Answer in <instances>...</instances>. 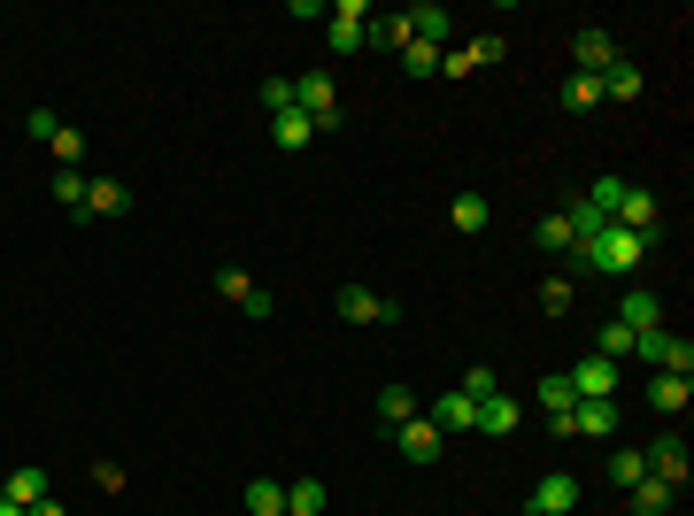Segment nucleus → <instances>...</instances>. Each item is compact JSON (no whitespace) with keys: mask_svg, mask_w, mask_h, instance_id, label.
I'll return each instance as SVG.
<instances>
[{"mask_svg":"<svg viewBox=\"0 0 694 516\" xmlns=\"http://www.w3.org/2000/svg\"><path fill=\"white\" fill-rule=\"evenodd\" d=\"M586 270H610V278H625V270H641L649 255H656V231H625V224H602L594 239H579L571 247Z\"/></svg>","mask_w":694,"mask_h":516,"instance_id":"obj_1","label":"nucleus"},{"mask_svg":"<svg viewBox=\"0 0 694 516\" xmlns=\"http://www.w3.org/2000/svg\"><path fill=\"white\" fill-rule=\"evenodd\" d=\"M633 354L649 362V370H672V378H694V340L687 332H633Z\"/></svg>","mask_w":694,"mask_h":516,"instance_id":"obj_2","label":"nucleus"},{"mask_svg":"<svg viewBox=\"0 0 694 516\" xmlns=\"http://www.w3.org/2000/svg\"><path fill=\"white\" fill-rule=\"evenodd\" d=\"M294 109L309 116V132H340V85H333L325 70H309V78H294Z\"/></svg>","mask_w":694,"mask_h":516,"instance_id":"obj_3","label":"nucleus"},{"mask_svg":"<svg viewBox=\"0 0 694 516\" xmlns=\"http://www.w3.org/2000/svg\"><path fill=\"white\" fill-rule=\"evenodd\" d=\"M363 23H370L363 0H333V8H325V47H333V54H363V47H370Z\"/></svg>","mask_w":694,"mask_h":516,"instance_id":"obj_4","label":"nucleus"},{"mask_svg":"<svg viewBox=\"0 0 694 516\" xmlns=\"http://www.w3.org/2000/svg\"><path fill=\"white\" fill-rule=\"evenodd\" d=\"M394 447H401V463H440L448 455V432L432 416H409V424H394Z\"/></svg>","mask_w":694,"mask_h":516,"instance_id":"obj_5","label":"nucleus"},{"mask_svg":"<svg viewBox=\"0 0 694 516\" xmlns=\"http://www.w3.org/2000/svg\"><path fill=\"white\" fill-rule=\"evenodd\" d=\"M641 455H649V478H664L672 494L687 486V471H694V463H687V440H680V432H656V440H649Z\"/></svg>","mask_w":694,"mask_h":516,"instance_id":"obj_6","label":"nucleus"},{"mask_svg":"<svg viewBox=\"0 0 694 516\" xmlns=\"http://www.w3.org/2000/svg\"><path fill=\"white\" fill-rule=\"evenodd\" d=\"M563 378H571L579 401H618V362H602V354H579Z\"/></svg>","mask_w":694,"mask_h":516,"instance_id":"obj_7","label":"nucleus"},{"mask_svg":"<svg viewBox=\"0 0 694 516\" xmlns=\"http://www.w3.org/2000/svg\"><path fill=\"white\" fill-rule=\"evenodd\" d=\"M340 317L347 324H401V301H386L370 286H340Z\"/></svg>","mask_w":694,"mask_h":516,"instance_id":"obj_8","label":"nucleus"},{"mask_svg":"<svg viewBox=\"0 0 694 516\" xmlns=\"http://www.w3.org/2000/svg\"><path fill=\"white\" fill-rule=\"evenodd\" d=\"M524 509H540V516H563V509H579V478L571 471H548L540 486H532V502Z\"/></svg>","mask_w":694,"mask_h":516,"instance_id":"obj_9","label":"nucleus"},{"mask_svg":"<svg viewBox=\"0 0 694 516\" xmlns=\"http://www.w3.org/2000/svg\"><path fill=\"white\" fill-rule=\"evenodd\" d=\"M216 293H224L232 309H247V317H271V293H263L247 270H216Z\"/></svg>","mask_w":694,"mask_h":516,"instance_id":"obj_10","label":"nucleus"},{"mask_svg":"<svg viewBox=\"0 0 694 516\" xmlns=\"http://www.w3.org/2000/svg\"><path fill=\"white\" fill-rule=\"evenodd\" d=\"M618 324H625V332H656V324H664V301H656L649 286H625V301H618Z\"/></svg>","mask_w":694,"mask_h":516,"instance_id":"obj_11","label":"nucleus"},{"mask_svg":"<svg viewBox=\"0 0 694 516\" xmlns=\"http://www.w3.org/2000/svg\"><path fill=\"white\" fill-rule=\"evenodd\" d=\"M571 440H618V401H579L571 409Z\"/></svg>","mask_w":694,"mask_h":516,"instance_id":"obj_12","label":"nucleus"},{"mask_svg":"<svg viewBox=\"0 0 694 516\" xmlns=\"http://www.w3.org/2000/svg\"><path fill=\"white\" fill-rule=\"evenodd\" d=\"M518 424H524V409H518V401H510V393H487V401H479V424H471V432H487V440H510Z\"/></svg>","mask_w":694,"mask_h":516,"instance_id":"obj_13","label":"nucleus"},{"mask_svg":"<svg viewBox=\"0 0 694 516\" xmlns=\"http://www.w3.org/2000/svg\"><path fill=\"white\" fill-rule=\"evenodd\" d=\"M124 208H132V193H124L116 177H93V185H85V208H78V224H93V216H124Z\"/></svg>","mask_w":694,"mask_h":516,"instance_id":"obj_14","label":"nucleus"},{"mask_svg":"<svg viewBox=\"0 0 694 516\" xmlns=\"http://www.w3.org/2000/svg\"><path fill=\"white\" fill-rule=\"evenodd\" d=\"M0 494H8L16 509H39V502H47V471H39V463H16V471L0 478Z\"/></svg>","mask_w":694,"mask_h":516,"instance_id":"obj_15","label":"nucleus"},{"mask_svg":"<svg viewBox=\"0 0 694 516\" xmlns=\"http://www.w3.org/2000/svg\"><path fill=\"white\" fill-rule=\"evenodd\" d=\"M687 401H694L687 378H672V370H656V378H649V409H656V416H687Z\"/></svg>","mask_w":694,"mask_h":516,"instance_id":"obj_16","label":"nucleus"},{"mask_svg":"<svg viewBox=\"0 0 694 516\" xmlns=\"http://www.w3.org/2000/svg\"><path fill=\"white\" fill-rule=\"evenodd\" d=\"M610 62H618V39H610L602 23H586V31H579V70H586V78H602Z\"/></svg>","mask_w":694,"mask_h":516,"instance_id":"obj_17","label":"nucleus"},{"mask_svg":"<svg viewBox=\"0 0 694 516\" xmlns=\"http://www.w3.org/2000/svg\"><path fill=\"white\" fill-rule=\"evenodd\" d=\"M641 93H649V85H641V62L618 54V62L602 70V101H641Z\"/></svg>","mask_w":694,"mask_h":516,"instance_id":"obj_18","label":"nucleus"},{"mask_svg":"<svg viewBox=\"0 0 694 516\" xmlns=\"http://www.w3.org/2000/svg\"><path fill=\"white\" fill-rule=\"evenodd\" d=\"M432 424H440V432H471V424H479V401H471V393H432Z\"/></svg>","mask_w":694,"mask_h":516,"instance_id":"obj_19","label":"nucleus"},{"mask_svg":"<svg viewBox=\"0 0 694 516\" xmlns=\"http://www.w3.org/2000/svg\"><path fill=\"white\" fill-rule=\"evenodd\" d=\"M409 39H417V8H401V16H378V23H370V47H386V54H401Z\"/></svg>","mask_w":694,"mask_h":516,"instance_id":"obj_20","label":"nucleus"},{"mask_svg":"<svg viewBox=\"0 0 694 516\" xmlns=\"http://www.w3.org/2000/svg\"><path fill=\"white\" fill-rule=\"evenodd\" d=\"M555 101H563V116H586V109H602V78H586V70H571Z\"/></svg>","mask_w":694,"mask_h":516,"instance_id":"obj_21","label":"nucleus"},{"mask_svg":"<svg viewBox=\"0 0 694 516\" xmlns=\"http://www.w3.org/2000/svg\"><path fill=\"white\" fill-rule=\"evenodd\" d=\"M487 216H494V208H487V193H471V185L448 200V224H456V231H487Z\"/></svg>","mask_w":694,"mask_h":516,"instance_id":"obj_22","label":"nucleus"},{"mask_svg":"<svg viewBox=\"0 0 694 516\" xmlns=\"http://www.w3.org/2000/svg\"><path fill=\"white\" fill-rule=\"evenodd\" d=\"M47 147H54V171H78V163H85V132H78V124H54Z\"/></svg>","mask_w":694,"mask_h":516,"instance_id":"obj_23","label":"nucleus"},{"mask_svg":"<svg viewBox=\"0 0 694 516\" xmlns=\"http://www.w3.org/2000/svg\"><path fill=\"white\" fill-rule=\"evenodd\" d=\"M409 416H417V393H409V385H386V393H378V424L394 432V424H409Z\"/></svg>","mask_w":694,"mask_h":516,"instance_id":"obj_24","label":"nucleus"},{"mask_svg":"<svg viewBox=\"0 0 694 516\" xmlns=\"http://www.w3.org/2000/svg\"><path fill=\"white\" fill-rule=\"evenodd\" d=\"M641 478H649V455H641V447H618V455H610V486H625V494H633Z\"/></svg>","mask_w":694,"mask_h":516,"instance_id":"obj_25","label":"nucleus"},{"mask_svg":"<svg viewBox=\"0 0 694 516\" xmlns=\"http://www.w3.org/2000/svg\"><path fill=\"white\" fill-rule=\"evenodd\" d=\"M325 509V478H294L286 486V516H317Z\"/></svg>","mask_w":694,"mask_h":516,"instance_id":"obj_26","label":"nucleus"},{"mask_svg":"<svg viewBox=\"0 0 694 516\" xmlns=\"http://www.w3.org/2000/svg\"><path fill=\"white\" fill-rule=\"evenodd\" d=\"M247 509L255 516H286V486H278V478H247Z\"/></svg>","mask_w":694,"mask_h":516,"instance_id":"obj_27","label":"nucleus"},{"mask_svg":"<svg viewBox=\"0 0 694 516\" xmlns=\"http://www.w3.org/2000/svg\"><path fill=\"white\" fill-rule=\"evenodd\" d=\"M440 54H448V47H432V39H409V47H401V70H409V78H432V70H440Z\"/></svg>","mask_w":694,"mask_h":516,"instance_id":"obj_28","label":"nucleus"},{"mask_svg":"<svg viewBox=\"0 0 694 516\" xmlns=\"http://www.w3.org/2000/svg\"><path fill=\"white\" fill-rule=\"evenodd\" d=\"M271 140H278V147H309L317 132H309V116H302V109H286V116H271Z\"/></svg>","mask_w":694,"mask_h":516,"instance_id":"obj_29","label":"nucleus"},{"mask_svg":"<svg viewBox=\"0 0 694 516\" xmlns=\"http://www.w3.org/2000/svg\"><path fill=\"white\" fill-rule=\"evenodd\" d=\"M532 239H540L548 255H571V247H579V239H571V224H563V208H555V216H540V224H532Z\"/></svg>","mask_w":694,"mask_h":516,"instance_id":"obj_30","label":"nucleus"},{"mask_svg":"<svg viewBox=\"0 0 694 516\" xmlns=\"http://www.w3.org/2000/svg\"><path fill=\"white\" fill-rule=\"evenodd\" d=\"M672 502H680V494H672L664 478H641V486H633V509H641V516H664Z\"/></svg>","mask_w":694,"mask_h":516,"instance_id":"obj_31","label":"nucleus"},{"mask_svg":"<svg viewBox=\"0 0 694 516\" xmlns=\"http://www.w3.org/2000/svg\"><path fill=\"white\" fill-rule=\"evenodd\" d=\"M85 185H93L85 171H54V208H70V216H78V208H85Z\"/></svg>","mask_w":694,"mask_h":516,"instance_id":"obj_32","label":"nucleus"},{"mask_svg":"<svg viewBox=\"0 0 694 516\" xmlns=\"http://www.w3.org/2000/svg\"><path fill=\"white\" fill-rule=\"evenodd\" d=\"M594 354H602V362H625V354H633V332H625V324L610 317V324L594 332Z\"/></svg>","mask_w":694,"mask_h":516,"instance_id":"obj_33","label":"nucleus"},{"mask_svg":"<svg viewBox=\"0 0 694 516\" xmlns=\"http://www.w3.org/2000/svg\"><path fill=\"white\" fill-rule=\"evenodd\" d=\"M463 54H471V70H487V62H502V31H479V39H463Z\"/></svg>","mask_w":694,"mask_h":516,"instance_id":"obj_34","label":"nucleus"},{"mask_svg":"<svg viewBox=\"0 0 694 516\" xmlns=\"http://www.w3.org/2000/svg\"><path fill=\"white\" fill-rule=\"evenodd\" d=\"M286 109H294V78H271L263 85V116H286Z\"/></svg>","mask_w":694,"mask_h":516,"instance_id":"obj_35","label":"nucleus"},{"mask_svg":"<svg viewBox=\"0 0 694 516\" xmlns=\"http://www.w3.org/2000/svg\"><path fill=\"white\" fill-rule=\"evenodd\" d=\"M540 309L563 317V309H571V278H548V286H540Z\"/></svg>","mask_w":694,"mask_h":516,"instance_id":"obj_36","label":"nucleus"},{"mask_svg":"<svg viewBox=\"0 0 694 516\" xmlns=\"http://www.w3.org/2000/svg\"><path fill=\"white\" fill-rule=\"evenodd\" d=\"M463 393H471V401H487V393H502V385H494V370H487V362H471V370H463Z\"/></svg>","mask_w":694,"mask_h":516,"instance_id":"obj_37","label":"nucleus"},{"mask_svg":"<svg viewBox=\"0 0 694 516\" xmlns=\"http://www.w3.org/2000/svg\"><path fill=\"white\" fill-rule=\"evenodd\" d=\"M31 516H70V509H62V502H54V494H47V502H39V509H31Z\"/></svg>","mask_w":694,"mask_h":516,"instance_id":"obj_38","label":"nucleus"},{"mask_svg":"<svg viewBox=\"0 0 694 516\" xmlns=\"http://www.w3.org/2000/svg\"><path fill=\"white\" fill-rule=\"evenodd\" d=\"M0 516H31V509H16V502H8V494H0Z\"/></svg>","mask_w":694,"mask_h":516,"instance_id":"obj_39","label":"nucleus"},{"mask_svg":"<svg viewBox=\"0 0 694 516\" xmlns=\"http://www.w3.org/2000/svg\"><path fill=\"white\" fill-rule=\"evenodd\" d=\"M524 516H540V509H524Z\"/></svg>","mask_w":694,"mask_h":516,"instance_id":"obj_40","label":"nucleus"}]
</instances>
